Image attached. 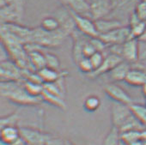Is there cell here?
<instances>
[{
	"instance_id": "24",
	"label": "cell",
	"mask_w": 146,
	"mask_h": 145,
	"mask_svg": "<svg viewBox=\"0 0 146 145\" xmlns=\"http://www.w3.org/2000/svg\"><path fill=\"white\" fill-rule=\"evenodd\" d=\"M41 98L43 100V101L55 107H58L61 110H65L67 107V105L64 101V97L56 95H52L46 90H43L42 94H41Z\"/></svg>"
},
{
	"instance_id": "41",
	"label": "cell",
	"mask_w": 146,
	"mask_h": 145,
	"mask_svg": "<svg viewBox=\"0 0 146 145\" xmlns=\"http://www.w3.org/2000/svg\"><path fill=\"white\" fill-rule=\"evenodd\" d=\"M138 40H139V41H146V30H145V32L143 34V35L138 39Z\"/></svg>"
},
{
	"instance_id": "30",
	"label": "cell",
	"mask_w": 146,
	"mask_h": 145,
	"mask_svg": "<svg viewBox=\"0 0 146 145\" xmlns=\"http://www.w3.org/2000/svg\"><path fill=\"white\" fill-rule=\"evenodd\" d=\"M121 142L125 145H129L136 141L142 140L141 130H128L120 133Z\"/></svg>"
},
{
	"instance_id": "28",
	"label": "cell",
	"mask_w": 146,
	"mask_h": 145,
	"mask_svg": "<svg viewBox=\"0 0 146 145\" xmlns=\"http://www.w3.org/2000/svg\"><path fill=\"white\" fill-rule=\"evenodd\" d=\"M40 27L47 32H54L60 28L59 23L55 17H46L43 18Z\"/></svg>"
},
{
	"instance_id": "21",
	"label": "cell",
	"mask_w": 146,
	"mask_h": 145,
	"mask_svg": "<svg viewBox=\"0 0 146 145\" xmlns=\"http://www.w3.org/2000/svg\"><path fill=\"white\" fill-rule=\"evenodd\" d=\"M131 69V68L130 66V63L123 60L122 62L118 64L108 74L110 78L113 79L114 82H121L125 80L126 76Z\"/></svg>"
},
{
	"instance_id": "9",
	"label": "cell",
	"mask_w": 146,
	"mask_h": 145,
	"mask_svg": "<svg viewBox=\"0 0 146 145\" xmlns=\"http://www.w3.org/2000/svg\"><path fill=\"white\" fill-rule=\"evenodd\" d=\"M90 16L93 20L105 18L114 7L113 0H90Z\"/></svg>"
},
{
	"instance_id": "6",
	"label": "cell",
	"mask_w": 146,
	"mask_h": 145,
	"mask_svg": "<svg viewBox=\"0 0 146 145\" xmlns=\"http://www.w3.org/2000/svg\"><path fill=\"white\" fill-rule=\"evenodd\" d=\"M53 17L58 19L60 25V30L63 31L67 36L71 35L77 30L76 23L70 11L64 6L58 8L55 11Z\"/></svg>"
},
{
	"instance_id": "7",
	"label": "cell",
	"mask_w": 146,
	"mask_h": 145,
	"mask_svg": "<svg viewBox=\"0 0 146 145\" xmlns=\"http://www.w3.org/2000/svg\"><path fill=\"white\" fill-rule=\"evenodd\" d=\"M99 37L109 46L113 45H123L129 39L132 38L129 27L122 26L109 33L100 34Z\"/></svg>"
},
{
	"instance_id": "29",
	"label": "cell",
	"mask_w": 146,
	"mask_h": 145,
	"mask_svg": "<svg viewBox=\"0 0 146 145\" xmlns=\"http://www.w3.org/2000/svg\"><path fill=\"white\" fill-rule=\"evenodd\" d=\"M101 106V99L99 96L95 95H90L87 96L84 101V107L87 112L90 113H94Z\"/></svg>"
},
{
	"instance_id": "16",
	"label": "cell",
	"mask_w": 146,
	"mask_h": 145,
	"mask_svg": "<svg viewBox=\"0 0 146 145\" xmlns=\"http://www.w3.org/2000/svg\"><path fill=\"white\" fill-rule=\"evenodd\" d=\"M38 73L41 77L44 83H55L61 78H65L69 74L65 70H58L55 69L49 68L47 66L42 68L41 70H38Z\"/></svg>"
},
{
	"instance_id": "20",
	"label": "cell",
	"mask_w": 146,
	"mask_h": 145,
	"mask_svg": "<svg viewBox=\"0 0 146 145\" xmlns=\"http://www.w3.org/2000/svg\"><path fill=\"white\" fill-rule=\"evenodd\" d=\"M131 35L132 38L139 39L146 30V25L143 21L140 20L137 16L133 12L129 18V26Z\"/></svg>"
},
{
	"instance_id": "36",
	"label": "cell",
	"mask_w": 146,
	"mask_h": 145,
	"mask_svg": "<svg viewBox=\"0 0 146 145\" xmlns=\"http://www.w3.org/2000/svg\"><path fill=\"white\" fill-rule=\"evenodd\" d=\"M105 57H106V56L103 55V52H95V53L90 58V62H91V64H92V65H93V67H94V70H96V69H98V68L102 64V63H103V61H104V59H105Z\"/></svg>"
},
{
	"instance_id": "17",
	"label": "cell",
	"mask_w": 146,
	"mask_h": 145,
	"mask_svg": "<svg viewBox=\"0 0 146 145\" xmlns=\"http://www.w3.org/2000/svg\"><path fill=\"white\" fill-rule=\"evenodd\" d=\"M1 143L12 145L21 139L20 127L18 126H5L1 128Z\"/></svg>"
},
{
	"instance_id": "19",
	"label": "cell",
	"mask_w": 146,
	"mask_h": 145,
	"mask_svg": "<svg viewBox=\"0 0 146 145\" xmlns=\"http://www.w3.org/2000/svg\"><path fill=\"white\" fill-rule=\"evenodd\" d=\"M95 23H96V27L99 34L109 33L123 26L122 23L116 19L102 18V19L95 20Z\"/></svg>"
},
{
	"instance_id": "42",
	"label": "cell",
	"mask_w": 146,
	"mask_h": 145,
	"mask_svg": "<svg viewBox=\"0 0 146 145\" xmlns=\"http://www.w3.org/2000/svg\"><path fill=\"white\" fill-rule=\"evenodd\" d=\"M142 91H143V95L146 97V83L142 87Z\"/></svg>"
},
{
	"instance_id": "1",
	"label": "cell",
	"mask_w": 146,
	"mask_h": 145,
	"mask_svg": "<svg viewBox=\"0 0 146 145\" xmlns=\"http://www.w3.org/2000/svg\"><path fill=\"white\" fill-rule=\"evenodd\" d=\"M1 96L19 106H37L43 100L41 97L30 95L23 87V80L1 82Z\"/></svg>"
},
{
	"instance_id": "8",
	"label": "cell",
	"mask_w": 146,
	"mask_h": 145,
	"mask_svg": "<svg viewBox=\"0 0 146 145\" xmlns=\"http://www.w3.org/2000/svg\"><path fill=\"white\" fill-rule=\"evenodd\" d=\"M131 114L132 113L128 105L113 101L111 107V121L113 126L119 129Z\"/></svg>"
},
{
	"instance_id": "5",
	"label": "cell",
	"mask_w": 146,
	"mask_h": 145,
	"mask_svg": "<svg viewBox=\"0 0 146 145\" xmlns=\"http://www.w3.org/2000/svg\"><path fill=\"white\" fill-rule=\"evenodd\" d=\"M72 17L75 21L77 29L84 34V35L90 37V38H95V37H99V33L96 29L95 20H93L91 17L82 16L76 14L74 12L70 11Z\"/></svg>"
},
{
	"instance_id": "44",
	"label": "cell",
	"mask_w": 146,
	"mask_h": 145,
	"mask_svg": "<svg viewBox=\"0 0 146 145\" xmlns=\"http://www.w3.org/2000/svg\"><path fill=\"white\" fill-rule=\"evenodd\" d=\"M144 23H145V25H146V20L144 21Z\"/></svg>"
},
{
	"instance_id": "15",
	"label": "cell",
	"mask_w": 146,
	"mask_h": 145,
	"mask_svg": "<svg viewBox=\"0 0 146 145\" xmlns=\"http://www.w3.org/2000/svg\"><path fill=\"white\" fill-rule=\"evenodd\" d=\"M63 6L78 15L91 17L90 5L87 0H59Z\"/></svg>"
},
{
	"instance_id": "12",
	"label": "cell",
	"mask_w": 146,
	"mask_h": 145,
	"mask_svg": "<svg viewBox=\"0 0 146 145\" xmlns=\"http://www.w3.org/2000/svg\"><path fill=\"white\" fill-rule=\"evenodd\" d=\"M124 59L119 55L114 54V53H109L105 57V59L102 63V64L96 70H95L92 73L87 75L89 78L95 79L96 77H99L106 73H109V72L120 62H122Z\"/></svg>"
},
{
	"instance_id": "43",
	"label": "cell",
	"mask_w": 146,
	"mask_h": 145,
	"mask_svg": "<svg viewBox=\"0 0 146 145\" xmlns=\"http://www.w3.org/2000/svg\"><path fill=\"white\" fill-rule=\"evenodd\" d=\"M65 145H74L70 141H68V140H65Z\"/></svg>"
},
{
	"instance_id": "10",
	"label": "cell",
	"mask_w": 146,
	"mask_h": 145,
	"mask_svg": "<svg viewBox=\"0 0 146 145\" xmlns=\"http://www.w3.org/2000/svg\"><path fill=\"white\" fill-rule=\"evenodd\" d=\"M103 90L106 93V95L111 100H113V101L122 103L128 106L134 102L132 98L128 95V93L116 83H108L105 85Z\"/></svg>"
},
{
	"instance_id": "26",
	"label": "cell",
	"mask_w": 146,
	"mask_h": 145,
	"mask_svg": "<svg viewBox=\"0 0 146 145\" xmlns=\"http://www.w3.org/2000/svg\"><path fill=\"white\" fill-rule=\"evenodd\" d=\"M120 142L121 138L119 130L114 126H112V128L106 135L102 145H119Z\"/></svg>"
},
{
	"instance_id": "35",
	"label": "cell",
	"mask_w": 146,
	"mask_h": 145,
	"mask_svg": "<svg viewBox=\"0 0 146 145\" xmlns=\"http://www.w3.org/2000/svg\"><path fill=\"white\" fill-rule=\"evenodd\" d=\"M90 42L94 46V48L96 49V52H103L108 47V46L100 37L90 38Z\"/></svg>"
},
{
	"instance_id": "38",
	"label": "cell",
	"mask_w": 146,
	"mask_h": 145,
	"mask_svg": "<svg viewBox=\"0 0 146 145\" xmlns=\"http://www.w3.org/2000/svg\"><path fill=\"white\" fill-rule=\"evenodd\" d=\"M45 145H65V140L60 137L51 136L49 139L46 142Z\"/></svg>"
},
{
	"instance_id": "23",
	"label": "cell",
	"mask_w": 146,
	"mask_h": 145,
	"mask_svg": "<svg viewBox=\"0 0 146 145\" xmlns=\"http://www.w3.org/2000/svg\"><path fill=\"white\" fill-rule=\"evenodd\" d=\"M28 55L30 64L35 70L38 71L46 66L45 52H43L41 50H34L29 52Z\"/></svg>"
},
{
	"instance_id": "11",
	"label": "cell",
	"mask_w": 146,
	"mask_h": 145,
	"mask_svg": "<svg viewBox=\"0 0 146 145\" xmlns=\"http://www.w3.org/2000/svg\"><path fill=\"white\" fill-rule=\"evenodd\" d=\"M1 30L9 32L21 40L24 44L31 41L33 28L23 26L18 23H1Z\"/></svg>"
},
{
	"instance_id": "13",
	"label": "cell",
	"mask_w": 146,
	"mask_h": 145,
	"mask_svg": "<svg viewBox=\"0 0 146 145\" xmlns=\"http://www.w3.org/2000/svg\"><path fill=\"white\" fill-rule=\"evenodd\" d=\"M139 40L135 38H131L122 45L121 57L128 63H136L139 57Z\"/></svg>"
},
{
	"instance_id": "37",
	"label": "cell",
	"mask_w": 146,
	"mask_h": 145,
	"mask_svg": "<svg viewBox=\"0 0 146 145\" xmlns=\"http://www.w3.org/2000/svg\"><path fill=\"white\" fill-rule=\"evenodd\" d=\"M95 52H96V51L90 42V38H89V40L86 41L84 46V58H90Z\"/></svg>"
},
{
	"instance_id": "3",
	"label": "cell",
	"mask_w": 146,
	"mask_h": 145,
	"mask_svg": "<svg viewBox=\"0 0 146 145\" xmlns=\"http://www.w3.org/2000/svg\"><path fill=\"white\" fill-rule=\"evenodd\" d=\"M0 77L1 82L23 80V70L12 59H3L0 63Z\"/></svg>"
},
{
	"instance_id": "4",
	"label": "cell",
	"mask_w": 146,
	"mask_h": 145,
	"mask_svg": "<svg viewBox=\"0 0 146 145\" xmlns=\"http://www.w3.org/2000/svg\"><path fill=\"white\" fill-rule=\"evenodd\" d=\"M21 137L27 145H45L52 136L40 130L31 127H20Z\"/></svg>"
},
{
	"instance_id": "2",
	"label": "cell",
	"mask_w": 146,
	"mask_h": 145,
	"mask_svg": "<svg viewBox=\"0 0 146 145\" xmlns=\"http://www.w3.org/2000/svg\"><path fill=\"white\" fill-rule=\"evenodd\" d=\"M67 35L60 30V28L54 32H47L40 27L33 28L31 41L44 48L59 46L64 40Z\"/></svg>"
},
{
	"instance_id": "22",
	"label": "cell",
	"mask_w": 146,
	"mask_h": 145,
	"mask_svg": "<svg viewBox=\"0 0 146 145\" xmlns=\"http://www.w3.org/2000/svg\"><path fill=\"white\" fill-rule=\"evenodd\" d=\"M0 17H1V23H19L23 19V17L10 5L1 7Z\"/></svg>"
},
{
	"instance_id": "40",
	"label": "cell",
	"mask_w": 146,
	"mask_h": 145,
	"mask_svg": "<svg viewBox=\"0 0 146 145\" xmlns=\"http://www.w3.org/2000/svg\"><path fill=\"white\" fill-rule=\"evenodd\" d=\"M129 145H146V143L143 141V140H138V141H136Z\"/></svg>"
},
{
	"instance_id": "33",
	"label": "cell",
	"mask_w": 146,
	"mask_h": 145,
	"mask_svg": "<svg viewBox=\"0 0 146 145\" xmlns=\"http://www.w3.org/2000/svg\"><path fill=\"white\" fill-rule=\"evenodd\" d=\"M133 12L137 16L140 20L144 22L146 20V0L137 1Z\"/></svg>"
},
{
	"instance_id": "39",
	"label": "cell",
	"mask_w": 146,
	"mask_h": 145,
	"mask_svg": "<svg viewBox=\"0 0 146 145\" xmlns=\"http://www.w3.org/2000/svg\"><path fill=\"white\" fill-rule=\"evenodd\" d=\"M141 137H142V140L146 143V127L141 130Z\"/></svg>"
},
{
	"instance_id": "45",
	"label": "cell",
	"mask_w": 146,
	"mask_h": 145,
	"mask_svg": "<svg viewBox=\"0 0 146 145\" xmlns=\"http://www.w3.org/2000/svg\"><path fill=\"white\" fill-rule=\"evenodd\" d=\"M137 1H142V0H137Z\"/></svg>"
},
{
	"instance_id": "31",
	"label": "cell",
	"mask_w": 146,
	"mask_h": 145,
	"mask_svg": "<svg viewBox=\"0 0 146 145\" xmlns=\"http://www.w3.org/2000/svg\"><path fill=\"white\" fill-rule=\"evenodd\" d=\"M18 120H19V115L17 112L11 113L7 116H4L0 119L1 128L5 126H17Z\"/></svg>"
},
{
	"instance_id": "32",
	"label": "cell",
	"mask_w": 146,
	"mask_h": 145,
	"mask_svg": "<svg viewBox=\"0 0 146 145\" xmlns=\"http://www.w3.org/2000/svg\"><path fill=\"white\" fill-rule=\"evenodd\" d=\"M45 57H46V64L47 67L55 70H59L60 60L58 56H56L52 52H45Z\"/></svg>"
},
{
	"instance_id": "18",
	"label": "cell",
	"mask_w": 146,
	"mask_h": 145,
	"mask_svg": "<svg viewBox=\"0 0 146 145\" xmlns=\"http://www.w3.org/2000/svg\"><path fill=\"white\" fill-rule=\"evenodd\" d=\"M125 82L133 87H143L146 83V71L141 69L131 68Z\"/></svg>"
},
{
	"instance_id": "27",
	"label": "cell",
	"mask_w": 146,
	"mask_h": 145,
	"mask_svg": "<svg viewBox=\"0 0 146 145\" xmlns=\"http://www.w3.org/2000/svg\"><path fill=\"white\" fill-rule=\"evenodd\" d=\"M23 87L30 95L35 97H41V94L44 90V84L27 80H23Z\"/></svg>"
},
{
	"instance_id": "25",
	"label": "cell",
	"mask_w": 146,
	"mask_h": 145,
	"mask_svg": "<svg viewBox=\"0 0 146 145\" xmlns=\"http://www.w3.org/2000/svg\"><path fill=\"white\" fill-rule=\"evenodd\" d=\"M129 107L131 108L132 114L144 127H146V105L144 106L142 104L133 102Z\"/></svg>"
},
{
	"instance_id": "14",
	"label": "cell",
	"mask_w": 146,
	"mask_h": 145,
	"mask_svg": "<svg viewBox=\"0 0 146 145\" xmlns=\"http://www.w3.org/2000/svg\"><path fill=\"white\" fill-rule=\"evenodd\" d=\"M73 39V46H72V58L74 62L78 64L80 60H82L84 56V46L86 41L90 37L84 35L78 29L70 35Z\"/></svg>"
},
{
	"instance_id": "34",
	"label": "cell",
	"mask_w": 146,
	"mask_h": 145,
	"mask_svg": "<svg viewBox=\"0 0 146 145\" xmlns=\"http://www.w3.org/2000/svg\"><path fill=\"white\" fill-rule=\"evenodd\" d=\"M78 66L83 73L86 75H89L94 71V67L90 62V58H84L82 60L79 61V63L78 64Z\"/></svg>"
}]
</instances>
